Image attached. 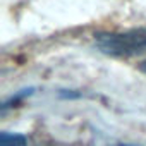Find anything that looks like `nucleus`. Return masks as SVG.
Returning a JSON list of instances; mask_svg holds the SVG:
<instances>
[{
    "instance_id": "nucleus-1",
    "label": "nucleus",
    "mask_w": 146,
    "mask_h": 146,
    "mask_svg": "<svg viewBox=\"0 0 146 146\" xmlns=\"http://www.w3.org/2000/svg\"><path fill=\"white\" fill-rule=\"evenodd\" d=\"M96 48L110 57H134L146 53V28H134L117 33H98Z\"/></svg>"
},
{
    "instance_id": "nucleus-2",
    "label": "nucleus",
    "mask_w": 146,
    "mask_h": 146,
    "mask_svg": "<svg viewBox=\"0 0 146 146\" xmlns=\"http://www.w3.org/2000/svg\"><path fill=\"white\" fill-rule=\"evenodd\" d=\"M0 146H28V141L23 134L2 132L0 134Z\"/></svg>"
},
{
    "instance_id": "nucleus-3",
    "label": "nucleus",
    "mask_w": 146,
    "mask_h": 146,
    "mask_svg": "<svg viewBox=\"0 0 146 146\" xmlns=\"http://www.w3.org/2000/svg\"><path fill=\"white\" fill-rule=\"evenodd\" d=\"M139 70H141V72H144V74H146V60H143V62L139 64Z\"/></svg>"
},
{
    "instance_id": "nucleus-4",
    "label": "nucleus",
    "mask_w": 146,
    "mask_h": 146,
    "mask_svg": "<svg viewBox=\"0 0 146 146\" xmlns=\"http://www.w3.org/2000/svg\"><path fill=\"white\" fill-rule=\"evenodd\" d=\"M122 146H132V144H122Z\"/></svg>"
}]
</instances>
